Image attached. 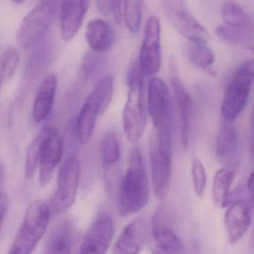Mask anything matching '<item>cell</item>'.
<instances>
[{"label": "cell", "instance_id": "1", "mask_svg": "<svg viewBox=\"0 0 254 254\" xmlns=\"http://www.w3.org/2000/svg\"><path fill=\"white\" fill-rule=\"evenodd\" d=\"M149 183L142 152L133 148L118 193V211L121 216L133 215L145 207L149 198Z\"/></svg>", "mask_w": 254, "mask_h": 254}, {"label": "cell", "instance_id": "2", "mask_svg": "<svg viewBox=\"0 0 254 254\" xmlns=\"http://www.w3.org/2000/svg\"><path fill=\"white\" fill-rule=\"evenodd\" d=\"M143 75L139 62H134L127 71L129 91L123 111V123L125 134L130 142H137L140 139L145 127Z\"/></svg>", "mask_w": 254, "mask_h": 254}, {"label": "cell", "instance_id": "3", "mask_svg": "<svg viewBox=\"0 0 254 254\" xmlns=\"http://www.w3.org/2000/svg\"><path fill=\"white\" fill-rule=\"evenodd\" d=\"M151 180L154 194L163 200L169 193L172 170L171 130L153 128L149 139Z\"/></svg>", "mask_w": 254, "mask_h": 254}, {"label": "cell", "instance_id": "4", "mask_svg": "<svg viewBox=\"0 0 254 254\" xmlns=\"http://www.w3.org/2000/svg\"><path fill=\"white\" fill-rule=\"evenodd\" d=\"M51 214L50 206L45 202H32L26 209L8 254H32L47 231Z\"/></svg>", "mask_w": 254, "mask_h": 254}, {"label": "cell", "instance_id": "5", "mask_svg": "<svg viewBox=\"0 0 254 254\" xmlns=\"http://www.w3.org/2000/svg\"><path fill=\"white\" fill-rule=\"evenodd\" d=\"M254 84V59L244 62L227 84L223 96L221 113L223 120L234 123L249 99Z\"/></svg>", "mask_w": 254, "mask_h": 254}, {"label": "cell", "instance_id": "6", "mask_svg": "<svg viewBox=\"0 0 254 254\" xmlns=\"http://www.w3.org/2000/svg\"><path fill=\"white\" fill-rule=\"evenodd\" d=\"M57 4L56 1H41L26 14L17 29V41L20 47L29 48L41 39L51 25Z\"/></svg>", "mask_w": 254, "mask_h": 254}, {"label": "cell", "instance_id": "7", "mask_svg": "<svg viewBox=\"0 0 254 254\" xmlns=\"http://www.w3.org/2000/svg\"><path fill=\"white\" fill-rule=\"evenodd\" d=\"M81 176V164L73 156L66 157L59 168L57 189L50 203L52 213L66 212L75 202Z\"/></svg>", "mask_w": 254, "mask_h": 254}, {"label": "cell", "instance_id": "8", "mask_svg": "<svg viewBox=\"0 0 254 254\" xmlns=\"http://www.w3.org/2000/svg\"><path fill=\"white\" fill-rule=\"evenodd\" d=\"M163 8L168 20L175 29L191 43H206L210 38L207 29L193 15L183 0H166Z\"/></svg>", "mask_w": 254, "mask_h": 254}, {"label": "cell", "instance_id": "9", "mask_svg": "<svg viewBox=\"0 0 254 254\" xmlns=\"http://www.w3.org/2000/svg\"><path fill=\"white\" fill-rule=\"evenodd\" d=\"M151 254H184L181 239L172 228L163 206L154 212L151 221Z\"/></svg>", "mask_w": 254, "mask_h": 254}, {"label": "cell", "instance_id": "10", "mask_svg": "<svg viewBox=\"0 0 254 254\" xmlns=\"http://www.w3.org/2000/svg\"><path fill=\"white\" fill-rule=\"evenodd\" d=\"M161 27L158 17L151 16L145 23L139 64L145 75L154 76L161 67Z\"/></svg>", "mask_w": 254, "mask_h": 254}, {"label": "cell", "instance_id": "11", "mask_svg": "<svg viewBox=\"0 0 254 254\" xmlns=\"http://www.w3.org/2000/svg\"><path fill=\"white\" fill-rule=\"evenodd\" d=\"M148 109L154 128L171 130L170 95L166 83L159 77H152L148 83Z\"/></svg>", "mask_w": 254, "mask_h": 254}, {"label": "cell", "instance_id": "12", "mask_svg": "<svg viewBox=\"0 0 254 254\" xmlns=\"http://www.w3.org/2000/svg\"><path fill=\"white\" fill-rule=\"evenodd\" d=\"M44 141L39 163V184L46 187L51 181L55 169L63 154V140L59 130L49 125L42 129Z\"/></svg>", "mask_w": 254, "mask_h": 254}, {"label": "cell", "instance_id": "13", "mask_svg": "<svg viewBox=\"0 0 254 254\" xmlns=\"http://www.w3.org/2000/svg\"><path fill=\"white\" fill-rule=\"evenodd\" d=\"M114 235V222L106 212L99 214L84 236L79 254H106Z\"/></svg>", "mask_w": 254, "mask_h": 254}, {"label": "cell", "instance_id": "14", "mask_svg": "<svg viewBox=\"0 0 254 254\" xmlns=\"http://www.w3.org/2000/svg\"><path fill=\"white\" fill-rule=\"evenodd\" d=\"M172 85L179 112L181 145L187 149L190 145L192 129L193 100L178 74L172 75Z\"/></svg>", "mask_w": 254, "mask_h": 254}, {"label": "cell", "instance_id": "15", "mask_svg": "<svg viewBox=\"0 0 254 254\" xmlns=\"http://www.w3.org/2000/svg\"><path fill=\"white\" fill-rule=\"evenodd\" d=\"M251 205L245 200H237L229 206L224 215V225L230 243H237L251 225Z\"/></svg>", "mask_w": 254, "mask_h": 254}, {"label": "cell", "instance_id": "16", "mask_svg": "<svg viewBox=\"0 0 254 254\" xmlns=\"http://www.w3.org/2000/svg\"><path fill=\"white\" fill-rule=\"evenodd\" d=\"M147 235L145 219L137 218L130 221L123 229L114 244L113 254H139Z\"/></svg>", "mask_w": 254, "mask_h": 254}, {"label": "cell", "instance_id": "17", "mask_svg": "<svg viewBox=\"0 0 254 254\" xmlns=\"http://www.w3.org/2000/svg\"><path fill=\"white\" fill-rule=\"evenodd\" d=\"M89 1H64L61 5L60 26L62 37L69 41L75 36L87 14Z\"/></svg>", "mask_w": 254, "mask_h": 254}, {"label": "cell", "instance_id": "18", "mask_svg": "<svg viewBox=\"0 0 254 254\" xmlns=\"http://www.w3.org/2000/svg\"><path fill=\"white\" fill-rule=\"evenodd\" d=\"M239 135L234 123L223 120L216 140V155L226 167H236L237 165Z\"/></svg>", "mask_w": 254, "mask_h": 254}, {"label": "cell", "instance_id": "19", "mask_svg": "<svg viewBox=\"0 0 254 254\" xmlns=\"http://www.w3.org/2000/svg\"><path fill=\"white\" fill-rule=\"evenodd\" d=\"M57 87L58 79L55 74H47L41 81L32 107V116L36 123H42L50 116Z\"/></svg>", "mask_w": 254, "mask_h": 254}, {"label": "cell", "instance_id": "20", "mask_svg": "<svg viewBox=\"0 0 254 254\" xmlns=\"http://www.w3.org/2000/svg\"><path fill=\"white\" fill-rule=\"evenodd\" d=\"M74 228L69 220H64L50 232L43 254H72Z\"/></svg>", "mask_w": 254, "mask_h": 254}, {"label": "cell", "instance_id": "21", "mask_svg": "<svg viewBox=\"0 0 254 254\" xmlns=\"http://www.w3.org/2000/svg\"><path fill=\"white\" fill-rule=\"evenodd\" d=\"M85 38L93 51L104 52L112 47L115 35L108 22L102 19H93L86 26Z\"/></svg>", "mask_w": 254, "mask_h": 254}, {"label": "cell", "instance_id": "22", "mask_svg": "<svg viewBox=\"0 0 254 254\" xmlns=\"http://www.w3.org/2000/svg\"><path fill=\"white\" fill-rule=\"evenodd\" d=\"M113 93L114 77L112 74L108 73L98 81L91 93L87 96L84 104L99 117L108 108L112 99Z\"/></svg>", "mask_w": 254, "mask_h": 254}, {"label": "cell", "instance_id": "23", "mask_svg": "<svg viewBox=\"0 0 254 254\" xmlns=\"http://www.w3.org/2000/svg\"><path fill=\"white\" fill-rule=\"evenodd\" d=\"M101 155L106 181L115 179L117 164L121 157L120 142L115 133L107 132L101 141Z\"/></svg>", "mask_w": 254, "mask_h": 254}, {"label": "cell", "instance_id": "24", "mask_svg": "<svg viewBox=\"0 0 254 254\" xmlns=\"http://www.w3.org/2000/svg\"><path fill=\"white\" fill-rule=\"evenodd\" d=\"M234 168L223 167L217 171L212 184V199L215 206L224 208L230 203V190L235 178Z\"/></svg>", "mask_w": 254, "mask_h": 254}, {"label": "cell", "instance_id": "25", "mask_svg": "<svg viewBox=\"0 0 254 254\" xmlns=\"http://www.w3.org/2000/svg\"><path fill=\"white\" fill-rule=\"evenodd\" d=\"M215 32L219 39L229 44L246 46L247 48L254 45V30L251 24L241 27L221 25L217 26Z\"/></svg>", "mask_w": 254, "mask_h": 254}, {"label": "cell", "instance_id": "26", "mask_svg": "<svg viewBox=\"0 0 254 254\" xmlns=\"http://www.w3.org/2000/svg\"><path fill=\"white\" fill-rule=\"evenodd\" d=\"M186 53L190 63L200 69L207 70L215 63V54L206 43L190 42Z\"/></svg>", "mask_w": 254, "mask_h": 254}, {"label": "cell", "instance_id": "27", "mask_svg": "<svg viewBox=\"0 0 254 254\" xmlns=\"http://www.w3.org/2000/svg\"><path fill=\"white\" fill-rule=\"evenodd\" d=\"M221 14L224 23L227 26L241 27L251 24L248 14L236 2H224L221 6Z\"/></svg>", "mask_w": 254, "mask_h": 254}, {"label": "cell", "instance_id": "28", "mask_svg": "<svg viewBox=\"0 0 254 254\" xmlns=\"http://www.w3.org/2000/svg\"><path fill=\"white\" fill-rule=\"evenodd\" d=\"M43 141L44 132L41 130L28 146L25 157V175L26 178H33L39 166Z\"/></svg>", "mask_w": 254, "mask_h": 254}, {"label": "cell", "instance_id": "29", "mask_svg": "<svg viewBox=\"0 0 254 254\" xmlns=\"http://www.w3.org/2000/svg\"><path fill=\"white\" fill-rule=\"evenodd\" d=\"M19 62L20 53L16 47H8L2 51L0 60V78L2 84L12 78Z\"/></svg>", "mask_w": 254, "mask_h": 254}, {"label": "cell", "instance_id": "30", "mask_svg": "<svg viewBox=\"0 0 254 254\" xmlns=\"http://www.w3.org/2000/svg\"><path fill=\"white\" fill-rule=\"evenodd\" d=\"M142 2L130 0L124 2V19L126 26L131 33L136 34L142 21Z\"/></svg>", "mask_w": 254, "mask_h": 254}, {"label": "cell", "instance_id": "31", "mask_svg": "<svg viewBox=\"0 0 254 254\" xmlns=\"http://www.w3.org/2000/svg\"><path fill=\"white\" fill-rule=\"evenodd\" d=\"M191 175L194 191L198 196H201L204 192L206 186V173L204 166L199 159L193 160L191 164Z\"/></svg>", "mask_w": 254, "mask_h": 254}, {"label": "cell", "instance_id": "32", "mask_svg": "<svg viewBox=\"0 0 254 254\" xmlns=\"http://www.w3.org/2000/svg\"><path fill=\"white\" fill-rule=\"evenodd\" d=\"M9 206V199L3 191H1L0 195V217H1V228L3 227L4 221L7 215Z\"/></svg>", "mask_w": 254, "mask_h": 254}, {"label": "cell", "instance_id": "33", "mask_svg": "<svg viewBox=\"0 0 254 254\" xmlns=\"http://www.w3.org/2000/svg\"><path fill=\"white\" fill-rule=\"evenodd\" d=\"M113 15L116 22L119 24L122 23L123 17H124V2L123 1H113L112 11Z\"/></svg>", "mask_w": 254, "mask_h": 254}, {"label": "cell", "instance_id": "34", "mask_svg": "<svg viewBox=\"0 0 254 254\" xmlns=\"http://www.w3.org/2000/svg\"><path fill=\"white\" fill-rule=\"evenodd\" d=\"M113 1H97L96 2V6L98 10L100 11L102 14L107 15L112 11Z\"/></svg>", "mask_w": 254, "mask_h": 254}, {"label": "cell", "instance_id": "35", "mask_svg": "<svg viewBox=\"0 0 254 254\" xmlns=\"http://www.w3.org/2000/svg\"><path fill=\"white\" fill-rule=\"evenodd\" d=\"M248 190L250 197V204L254 208V169L251 172L248 179Z\"/></svg>", "mask_w": 254, "mask_h": 254}, {"label": "cell", "instance_id": "36", "mask_svg": "<svg viewBox=\"0 0 254 254\" xmlns=\"http://www.w3.org/2000/svg\"><path fill=\"white\" fill-rule=\"evenodd\" d=\"M250 152L253 157H254V130H252V134L251 136L249 144Z\"/></svg>", "mask_w": 254, "mask_h": 254}, {"label": "cell", "instance_id": "37", "mask_svg": "<svg viewBox=\"0 0 254 254\" xmlns=\"http://www.w3.org/2000/svg\"><path fill=\"white\" fill-rule=\"evenodd\" d=\"M251 125L252 126V130H254V105L253 107L251 114Z\"/></svg>", "mask_w": 254, "mask_h": 254}, {"label": "cell", "instance_id": "38", "mask_svg": "<svg viewBox=\"0 0 254 254\" xmlns=\"http://www.w3.org/2000/svg\"><path fill=\"white\" fill-rule=\"evenodd\" d=\"M252 242H253V246L254 247V228H253V231H252Z\"/></svg>", "mask_w": 254, "mask_h": 254}]
</instances>
